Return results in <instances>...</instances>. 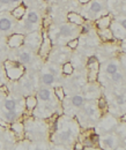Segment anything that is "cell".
Instances as JSON below:
<instances>
[{
	"mask_svg": "<svg viewBox=\"0 0 126 150\" xmlns=\"http://www.w3.org/2000/svg\"><path fill=\"white\" fill-rule=\"evenodd\" d=\"M116 103L117 105L119 106H124L126 105V96L124 94H120V95H117L116 96Z\"/></svg>",
	"mask_w": 126,
	"mask_h": 150,
	"instance_id": "25",
	"label": "cell"
},
{
	"mask_svg": "<svg viewBox=\"0 0 126 150\" xmlns=\"http://www.w3.org/2000/svg\"><path fill=\"white\" fill-rule=\"evenodd\" d=\"M54 75L51 74V73H44L42 75V82L45 84V86H51L53 84L54 82Z\"/></svg>",
	"mask_w": 126,
	"mask_h": 150,
	"instance_id": "15",
	"label": "cell"
},
{
	"mask_svg": "<svg viewBox=\"0 0 126 150\" xmlns=\"http://www.w3.org/2000/svg\"><path fill=\"white\" fill-rule=\"evenodd\" d=\"M110 23H111V18L109 15H103V16H100L98 19L96 20V27L98 29H105L110 27Z\"/></svg>",
	"mask_w": 126,
	"mask_h": 150,
	"instance_id": "7",
	"label": "cell"
},
{
	"mask_svg": "<svg viewBox=\"0 0 126 150\" xmlns=\"http://www.w3.org/2000/svg\"><path fill=\"white\" fill-rule=\"evenodd\" d=\"M87 66H88V81L89 82H95L97 80V76L100 73V64L97 61V59L95 57H90L87 61Z\"/></svg>",
	"mask_w": 126,
	"mask_h": 150,
	"instance_id": "2",
	"label": "cell"
},
{
	"mask_svg": "<svg viewBox=\"0 0 126 150\" xmlns=\"http://www.w3.org/2000/svg\"><path fill=\"white\" fill-rule=\"evenodd\" d=\"M72 129L71 128H67V129H64V131L60 133V135H59V137H60V140L61 141H64V142H68L71 139H72Z\"/></svg>",
	"mask_w": 126,
	"mask_h": 150,
	"instance_id": "19",
	"label": "cell"
},
{
	"mask_svg": "<svg viewBox=\"0 0 126 150\" xmlns=\"http://www.w3.org/2000/svg\"><path fill=\"white\" fill-rule=\"evenodd\" d=\"M23 40H24V37L22 35H14V36H11L8 40V45L11 47H19L22 45Z\"/></svg>",
	"mask_w": 126,
	"mask_h": 150,
	"instance_id": "10",
	"label": "cell"
},
{
	"mask_svg": "<svg viewBox=\"0 0 126 150\" xmlns=\"http://www.w3.org/2000/svg\"><path fill=\"white\" fill-rule=\"evenodd\" d=\"M89 12L93 16H95L94 19L100 18V16H103V14H104V15H107V12L104 11L103 5H102L100 1H97V0H94V1H91V2H90Z\"/></svg>",
	"mask_w": 126,
	"mask_h": 150,
	"instance_id": "3",
	"label": "cell"
},
{
	"mask_svg": "<svg viewBox=\"0 0 126 150\" xmlns=\"http://www.w3.org/2000/svg\"><path fill=\"white\" fill-rule=\"evenodd\" d=\"M124 45H125V47H126V38H125V44H124Z\"/></svg>",
	"mask_w": 126,
	"mask_h": 150,
	"instance_id": "40",
	"label": "cell"
},
{
	"mask_svg": "<svg viewBox=\"0 0 126 150\" xmlns=\"http://www.w3.org/2000/svg\"><path fill=\"white\" fill-rule=\"evenodd\" d=\"M27 22H29V23H31V24H37L38 22H39V16H38V14H37L36 12H29L28 14H27Z\"/></svg>",
	"mask_w": 126,
	"mask_h": 150,
	"instance_id": "18",
	"label": "cell"
},
{
	"mask_svg": "<svg viewBox=\"0 0 126 150\" xmlns=\"http://www.w3.org/2000/svg\"><path fill=\"white\" fill-rule=\"evenodd\" d=\"M98 35L101 36V38H102V39H104V40H110V39H112V38H113L112 31H111V29H110V28H105V29H100V31H98Z\"/></svg>",
	"mask_w": 126,
	"mask_h": 150,
	"instance_id": "14",
	"label": "cell"
},
{
	"mask_svg": "<svg viewBox=\"0 0 126 150\" xmlns=\"http://www.w3.org/2000/svg\"><path fill=\"white\" fill-rule=\"evenodd\" d=\"M116 72H118V65L116 64V62H110L107 65V68H105V73L108 75H111L115 74Z\"/></svg>",
	"mask_w": 126,
	"mask_h": 150,
	"instance_id": "23",
	"label": "cell"
},
{
	"mask_svg": "<svg viewBox=\"0 0 126 150\" xmlns=\"http://www.w3.org/2000/svg\"><path fill=\"white\" fill-rule=\"evenodd\" d=\"M105 106V100L104 99H100V108L102 109V108H104Z\"/></svg>",
	"mask_w": 126,
	"mask_h": 150,
	"instance_id": "34",
	"label": "cell"
},
{
	"mask_svg": "<svg viewBox=\"0 0 126 150\" xmlns=\"http://www.w3.org/2000/svg\"><path fill=\"white\" fill-rule=\"evenodd\" d=\"M12 27H13V22L11 19H8L7 16H2L0 19V31L1 33L9 31L12 29Z\"/></svg>",
	"mask_w": 126,
	"mask_h": 150,
	"instance_id": "6",
	"label": "cell"
},
{
	"mask_svg": "<svg viewBox=\"0 0 126 150\" xmlns=\"http://www.w3.org/2000/svg\"><path fill=\"white\" fill-rule=\"evenodd\" d=\"M109 28L111 29L113 37L119 38V39H124V38H126V30L119 24V23H118L117 20L113 21V22H111Z\"/></svg>",
	"mask_w": 126,
	"mask_h": 150,
	"instance_id": "4",
	"label": "cell"
},
{
	"mask_svg": "<svg viewBox=\"0 0 126 150\" xmlns=\"http://www.w3.org/2000/svg\"><path fill=\"white\" fill-rule=\"evenodd\" d=\"M59 34H60V36L64 38H68L73 36V34H74V29H73L72 27H70L68 24H63L60 28H59Z\"/></svg>",
	"mask_w": 126,
	"mask_h": 150,
	"instance_id": "11",
	"label": "cell"
},
{
	"mask_svg": "<svg viewBox=\"0 0 126 150\" xmlns=\"http://www.w3.org/2000/svg\"><path fill=\"white\" fill-rule=\"evenodd\" d=\"M117 21H118V23L126 30V18H118Z\"/></svg>",
	"mask_w": 126,
	"mask_h": 150,
	"instance_id": "31",
	"label": "cell"
},
{
	"mask_svg": "<svg viewBox=\"0 0 126 150\" xmlns=\"http://www.w3.org/2000/svg\"><path fill=\"white\" fill-rule=\"evenodd\" d=\"M19 60L22 62V64H29L31 61V53L28 52V51H23L19 54Z\"/></svg>",
	"mask_w": 126,
	"mask_h": 150,
	"instance_id": "17",
	"label": "cell"
},
{
	"mask_svg": "<svg viewBox=\"0 0 126 150\" xmlns=\"http://www.w3.org/2000/svg\"><path fill=\"white\" fill-rule=\"evenodd\" d=\"M50 47H51V43H50V39H49V38H46V37H44V42H43V44H42V47H41V54H42V56H45V54H48V52H49Z\"/></svg>",
	"mask_w": 126,
	"mask_h": 150,
	"instance_id": "20",
	"label": "cell"
},
{
	"mask_svg": "<svg viewBox=\"0 0 126 150\" xmlns=\"http://www.w3.org/2000/svg\"><path fill=\"white\" fill-rule=\"evenodd\" d=\"M82 148H83V146H82L81 143H76V144H75V149L76 150H81Z\"/></svg>",
	"mask_w": 126,
	"mask_h": 150,
	"instance_id": "35",
	"label": "cell"
},
{
	"mask_svg": "<svg viewBox=\"0 0 126 150\" xmlns=\"http://www.w3.org/2000/svg\"><path fill=\"white\" fill-rule=\"evenodd\" d=\"M85 103V98L81 95H74L72 97V104L75 108H81Z\"/></svg>",
	"mask_w": 126,
	"mask_h": 150,
	"instance_id": "16",
	"label": "cell"
},
{
	"mask_svg": "<svg viewBox=\"0 0 126 150\" xmlns=\"http://www.w3.org/2000/svg\"><path fill=\"white\" fill-rule=\"evenodd\" d=\"M81 25H82V31H83V33H88L90 30V25L88 23H85V22H83Z\"/></svg>",
	"mask_w": 126,
	"mask_h": 150,
	"instance_id": "32",
	"label": "cell"
},
{
	"mask_svg": "<svg viewBox=\"0 0 126 150\" xmlns=\"http://www.w3.org/2000/svg\"><path fill=\"white\" fill-rule=\"evenodd\" d=\"M12 129L14 132H16L18 134H22V133H23V126H22L21 124H18V122H13Z\"/></svg>",
	"mask_w": 126,
	"mask_h": 150,
	"instance_id": "29",
	"label": "cell"
},
{
	"mask_svg": "<svg viewBox=\"0 0 126 150\" xmlns=\"http://www.w3.org/2000/svg\"><path fill=\"white\" fill-rule=\"evenodd\" d=\"M12 14H13L14 18L21 19V18L26 14V7H24V6H19V7H16V8L12 12Z\"/></svg>",
	"mask_w": 126,
	"mask_h": 150,
	"instance_id": "22",
	"label": "cell"
},
{
	"mask_svg": "<svg viewBox=\"0 0 126 150\" xmlns=\"http://www.w3.org/2000/svg\"><path fill=\"white\" fill-rule=\"evenodd\" d=\"M78 45H79V39H78V38H73V39L67 42V46H68L70 49H76Z\"/></svg>",
	"mask_w": 126,
	"mask_h": 150,
	"instance_id": "30",
	"label": "cell"
},
{
	"mask_svg": "<svg viewBox=\"0 0 126 150\" xmlns=\"http://www.w3.org/2000/svg\"><path fill=\"white\" fill-rule=\"evenodd\" d=\"M4 106H5V109H6V110L11 111V110H16V106H18V104H16V102H15L14 99H12V98H8V99H6V100H5V103H4Z\"/></svg>",
	"mask_w": 126,
	"mask_h": 150,
	"instance_id": "21",
	"label": "cell"
},
{
	"mask_svg": "<svg viewBox=\"0 0 126 150\" xmlns=\"http://www.w3.org/2000/svg\"><path fill=\"white\" fill-rule=\"evenodd\" d=\"M63 72H64V74L66 75H71L73 73V66L71 62H66V64H64V66H63Z\"/></svg>",
	"mask_w": 126,
	"mask_h": 150,
	"instance_id": "26",
	"label": "cell"
},
{
	"mask_svg": "<svg viewBox=\"0 0 126 150\" xmlns=\"http://www.w3.org/2000/svg\"><path fill=\"white\" fill-rule=\"evenodd\" d=\"M0 50H1V49H0Z\"/></svg>",
	"mask_w": 126,
	"mask_h": 150,
	"instance_id": "41",
	"label": "cell"
},
{
	"mask_svg": "<svg viewBox=\"0 0 126 150\" xmlns=\"http://www.w3.org/2000/svg\"><path fill=\"white\" fill-rule=\"evenodd\" d=\"M122 80H123V74H122V73H118V72H116L115 74L111 75V81H113L115 83L122 82Z\"/></svg>",
	"mask_w": 126,
	"mask_h": 150,
	"instance_id": "28",
	"label": "cell"
},
{
	"mask_svg": "<svg viewBox=\"0 0 126 150\" xmlns=\"http://www.w3.org/2000/svg\"><path fill=\"white\" fill-rule=\"evenodd\" d=\"M90 1H91V0H79V2L85 4V5H86V4H88V2H90Z\"/></svg>",
	"mask_w": 126,
	"mask_h": 150,
	"instance_id": "36",
	"label": "cell"
},
{
	"mask_svg": "<svg viewBox=\"0 0 126 150\" xmlns=\"http://www.w3.org/2000/svg\"><path fill=\"white\" fill-rule=\"evenodd\" d=\"M26 104H27V108H28V109H34L37 105L36 98L33 97V96H29V97L27 98V100H26Z\"/></svg>",
	"mask_w": 126,
	"mask_h": 150,
	"instance_id": "24",
	"label": "cell"
},
{
	"mask_svg": "<svg viewBox=\"0 0 126 150\" xmlns=\"http://www.w3.org/2000/svg\"><path fill=\"white\" fill-rule=\"evenodd\" d=\"M5 68L7 75L12 80H18L20 79L22 74L24 73V68L20 62H14V61H6L5 62Z\"/></svg>",
	"mask_w": 126,
	"mask_h": 150,
	"instance_id": "1",
	"label": "cell"
},
{
	"mask_svg": "<svg viewBox=\"0 0 126 150\" xmlns=\"http://www.w3.org/2000/svg\"><path fill=\"white\" fill-rule=\"evenodd\" d=\"M54 93H56V96L58 97V99H59V100H63V99H64V97H65V91H64V89H63L61 87L56 88Z\"/></svg>",
	"mask_w": 126,
	"mask_h": 150,
	"instance_id": "27",
	"label": "cell"
},
{
	"mask_svg": "<svg viewBox=\"0 0 126 150\" xmlns=\"http://www.w3.org/2000/svg\"><path fill=\"white\" fill-rule=\"evenodd\" d=\"M97 110H98L97 106H95L93 103H88V104L85 106L83 112H85V114H86L88 118H97Z\"/></svg>",
	"mask_w": 126,
	"mask_h": 150,
	"instance_id": "8",
	"label": "cell"
},
{
	"mask_svg": "<svg viewBox=\"0 0 126 150\" xmlns=\"http://www.w3.org/2000/svg\"><path fill=\"white\" fill-rule=\"evenodd\" d=\"M100 143L102 146V148H107V149H112L117 146L118 141H117V137L113 136V135H107V136H103L102 139H100Z\"/></svg>",
	"mask_w": 126,
	"mask_h": 150,
	"instance_id": "5",
	"label": "cell"
},
{
	"mask_svg": "<svg viewBox=\"0 0 126 150\" xmlns=\"http://www.w3.org/2000/svg\"><path fill=\"white\" fill-rule=\"evenodd\" d=\"M67 18H68V21H70L71 23H73V24H75V25H81V24L85 22L83 18H82L81 15L76 14V13H70Z\"/></svg>",
	"mask_w": 126,
	"mask_h": 150,
	"instance_id": "12",
	"label": "cell"
},
{
	"mask_svg": "<svg viewBox=\"0 0 126 150\" xmlns=\"http://www.w3.org/2000/svg\"><path fill=\"white\" fill-rule=\"evenodd\" d=\"M120 119H122V121H123V122H126V114H123Z\"/></svg>",
	"mask_w": 126,
	"mask_h": 150,
	"instance_id": "38",
	"label": "cell"
},
{
	"mask_svg": "<svg viewBox=\"0 0 126 150\" xmlns=\"http://www.w3.org/2000/svg\"><path fill=\"white\" fill-rule=\"evenodd\" d=\"M11 5V0H0V6H9Z\"/></svg>",
	"mask_w": 126,
	"mask_h": 150,
	"instance_id": "33",
	"label": "cell"
},
{
	"mask_svg": "<svg viewBox=\"0 0 126 150\" xmlns=\"http://www.w3.org/2000/svg\"><path fill=\"white\" fill-rule=\"evenodd\" d=\"M0 126H2V127H6L7 125H6V122H5V121H2V120H0Z\"/></svg>",
	"mask_w": 126,
	"mask_h": 150,
	"instance_id": "39",
	"label": "cell"
},
{
	"mask_svg": "<svg viewBox=\"0 0 126 150\" xmlns=\"http://www.w3.org/2000/svg\"><path fill=\"white\" fill-rule=\"evenodd\" d=\"M18 117H19V113L16 112L15 110H11V111L6 110V111L4 112V120H5L6 122H11V124H13V122L16 121Z\"/></svg>",
	"mask_w": 126,
	"mask_h": 150,
	"instance_id": "9",
	"label": "cell"
},
{
	"mask_svg": "<svg viewBox=\"0 0 126 150\" xmlns=\"http://www.w3.org/2000/svg\"><path fill=\"white\" fill-rule=\"evenodd\" d=\"M38 98H39L41 100H43V102L50 100V99H51V91H50L48 88L41 89L39 93H38Z\"/></svg>",
	"mask_w": 126,
	"mask_h": 150,
	"instance_id": "13",
	"label": "cell"
},
{
	"mask_svg": "<svg viewBox=\"0 0 126 150\" xmlns=\"http://www.w3.org/2000/svg\"><path fill=\"white\" fill-rule=\"evenodd\" d=\"M18 2H20V0H11V5H15Z\"/></svg>",
	"mask_w": 126,
	"mask_h": 150,
	"instance_id": "37",
	"label": "cell"
}]
</instances>
